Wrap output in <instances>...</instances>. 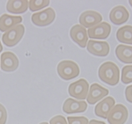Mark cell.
<instances>
[{"label":"cell","instance_id":"cell-20","mask_svg":"<svg viewBox=\"0 0 132 124\" xmlns=\"http://www.w3.org/2000/svg\"><path fill=\"white\" fill-rule=\"evenodd\" d=\"M29 9L31 11L34 12V11H36L38 10L42 9L43 8L46 7L48 6V5L50 4V1L48 0H32V1H29Z\"/></svg>","mask_w":132,"mask_h":124},{"label":"cell","instance_id":"cell-2","mask_svg":"<svg viewBox=\"0 0 132 124\" xmlns=\"http://www.w3.org/2000/svg\"><path fill=\"white\" fill-rule=\"evenodd\" d=\"M57 71L59 76L65 81L75 79L79 76L80 73L78 65L70 60H64L59 63Z\"/></svg>","mask_w":132,"mask_h":124},{"label":"cell","instance_id":"cell-7","mask_svg":"<svg viewBox=\"0 0 132 124\" xmlns=\"http://www.w3.org/2000/svg\"><path fill=\"white\" fill-rule=\"evenodd\" d=\"M111 32V26L106 22H101L88 29V35L92 39H106Z\"/></svg>","mask_w":132,"mask_h":124},{"label":"cell","instance_id":"cell-21","mask_svg":"<svg viewBox=\"0 0 132 124\" xmlns=\"http://www.w3.org/2000/svg\"><path fill=\"white\" fill-rule=\"evenodd\" d=\"M121 80L126 85L132 82V65H126L122 68Z\"/></svg>","mask_w":132,"mask_h":124},{"label":"cell","instance_id":"cell-17","mask_svg":"<svg viewBox=\"0 0 132 124\" xmlns=\"http://www.w3.org/2000/svg\"><path fill=\"white\" fill-rule=\"evenodd\" d=\"M115 53L120 61L127 64L132 63V46L120 44L116 48Z\"/></svg>","mask_w":132,"mask_h":124},{"label":"cell","instance_id":"cell-1","mask_svg":"<svg viewBox=\"0 0 132 124\" xmlns=\"http://www.w3.org/2000/svg\"><path fill=\"white\" fill-rule=\"evenodd\" d=\"M99 79L108 85L115 86L120 81V69L112 61L102 63L98 69Z\"/></svg>","mask_w":132,"mask_h":124},{"label":"cell","instance_id":"cell-9","mask_svg":"<svg viewBox=\"0 0 132 124\" xmlns=\"http://www.w3.org/2000/svg\"><path fill=\"white\" fill-rule=\"evenodd\" d=\"M19 59L11 52H5L1 55V68L6 72L13 71L19 67Z\"/></svg>","mask_w":132,"mask_h":124},{"label":"cell","instance_id":"cell-18","mask_svg":"<svg viewBox=\"0 0 132 124\" xmlns=\"http://www.w3.org/2000/svg\"><path fill=\"white\" fill-rule=\"evenodd\" d=\"M29 7V2L27 0L9 1L7 3L6 9L8 12L14 14H21L26 12Z\"/></svg>","mask_w":132,"mask_h":124},{"label":"cell","instance_id":"cell-13","mask_svg":"<svg viewBox=\"0 0 132 124\" xmlns=\"http://www.w3.org/2000/svg\"><path fill=\"white\" fill-rule=\"evenodd\" d=\"M87 49L90 54L100 57L106 56L110 52V46L106 42L89 40Z\"/></svg>","mask_w":132,"mask_h":124},{"label":"cell","instance_id":"cell-14","mask_svg":"<svg viewBox=\"0 0 132 124\" xmlns=\"http://www.w3.org/2000/svg\"><path fill=\"white\" fill-rule=\"evenodd\" d=\"M87 104L85 101H77L72 98H68L63 103V111L66 114H75L85 112Z\"/></svg>","mask_w":132,"mask_h":124},{"label":"cell","instance_id":"cell-26","mask_svg":"<svg viewBox=\"0 0 132 124\" xmlns=\"http://www.w3.org/2000/svg\"><path fill=\"white\" fill-rule=\"evenodd\" d=\"M89 124H106L104 121H98L96 120H92L89 122Z\"/></svg>","mask_w":132,"mask_h":124},{"label":"cell","instance_id":"cell-23","mask_svg":"<svg viewBox=\"0 0 132 124\" xmlns=\"http://www.w3.org/2000/svg\"><path fill=\"white\" fill-rule=\"evenodd\" d=\"M50 124H68L65 118L61 115H57L53 117L50 121Z\"/></svg>","mask_w":132,"mask_h":124},{"label":"cell","instance_id":"cell-6","mask_svg":"<svg viewBox=\"0 0 132 124\" xmlns=\"http://www.w3.org/2000/svg\"><path fill=\"white\" fill-rule=\"evenodd\" d=\"M56 18V13L51 7H48L43 11L35 13L31 16L32 22L38 27L49 25Z\"/></svg>","mask_w":132,"mask_h":124},{"label":"cell","instance_id":"cell-16","mask_svg":"<svg viewBox=\"0 0 132 124\" xmlns=\"http://www.w3.org/2000/svg\"><path fill=\"white\" fill-rule=\"evenodd\" d=\"M23 21L20 16H12L3 14L0 16V31L6 32L16 25H18Z\"/></svg>","mask_w":132,"mask_h":124},{"label":"cell","instance_id":"cell-28","mask_svg":"<svg viewBox=\"0 0 132 124\" xmlns=\"http://www.w3.org/2000/svg\"><path fill=\"white\" fill-rule=\"evenodd\" d=\"M129 5H131V7H132V0H131V1H129Z\"/></svg>","mask_w":132,"mask_h":124},{"label":"cell","instance_id":"cell-24","mask_svg":"<svg viewBox=\"0 0 132 124\" xmlns=\"http://www.w3.org/2000/svg\"><path fill=\"white\" fill-rule=\"evenodd\" d=\"M7 119V113L5 108L0 104V124H5Z\"/></svg>","mask_w":132,"mask_h":124},{"label":"cell","instance_id":"cell-29","mask_svg":"<svg viewBox=\"0 0 132 124\" xmlns=\"http://www.w3.org/2000/svg\"><path fill=\"white\" fill-rule=\"evenodd\" d=\"M39 124H48V123H47V122H42V123H39Z\"/></svg>","mask_w":132,"mask_h":124},{"label":"cell","instance_id":"cell-3","mask_svg":"<svg viewBox=\"0 0 132 124\" xmlns=\"http://www.w3.org/2000/svg\"><path fill=\"white\" fill-rule=\"evenodd\" d=\"M24 27L18 24L6 31L3 35V43L8 47H13L19 43L24 34Z\"/></svg>","mask_w":132,"mask_h":124},{"label":"cell","instance_id":"cell-22","mask_svg":"<svg viewBox=\"0 0 132 124\" xmlns=\"http://www.w3.org/2000/svg\"><path fill=\"white\" fill-rule=\"evenodd\" d=\"M68 123L69 124H88L89 120L86 117H68Z\"/></svg>","mask_w":132,"mask_h":124},{"label":"cell","instance_id":"cell-12","mask_svg":"<svg viewBox=\"0 0 132 124\" xmlns=\"http://www.w3.org/2000/svg\"><path fill=\"white\" fill-rule=\"evenodd\" d=\"M109 94V90L97 83L90 85L89 95L87 96V102L90 104H95Z\"/></svg>","mask_w":132,"mask_h":124},{"label":"cell","instance_id":"cell-5","mask_svg":"<svg viewBox=\"0 0 132 124\" xmlns=\"http://www.w3.org/2000/svg\"><path fill=\"white\" fill-rule=\"evenodd\" d=\"M89 88V82L84 79H81L71 84L68 88V92L72 97L78 100H85L87 97Z\"/></svg>","mask_w":132,"mask_h":124},{"label":"cell","instance_id":"cell-15","mask_svg":"<svg viewBox=\"0 0 132 124\" xmlns=\"http://www.w3.org/2000/svg\"><path fill=\"white\" fill-rule=\"evenodd\" d=\"M116 101L112 97L108 96L99 102L95 108V115L106 119L109 112L115 105Z\"/></svg>","mask_w":132,"mask_h":124},{"label":"cell","instance_id":"cell-8","mask_svg":"<svg viewBox=\"0 0 132 124\" xmlns=\"http://www.w3.org/2000/svg\"><path fill=\"white\" fill-rule=\"evenodd\" d=\"M102 21V16L95 11H86L79 16V22L85 28H90L96 25Z\"/></svg>","mask_w":132,"mask_h":124},{"label":"cell","instance_id":"cell-10","mask_svg":"<svg viewBox=\"0 0 132 124\" xmlns=\"http://www.w3.org/2000/svg\"><path fill=\"white\" fill-rule=\"evenodd\" d=\"M129 17V11L124 6H116L111 10L109 15L110 21L116 25H120L128 21Z\"/></svg>","mask_w":132,"mask_h":124},{"label":"cell","instance_id":"cell-27","mask_svg":"<svg viewBox=\"0 0 132 124\" xmlns=\"http://www.w3.org/2000/svg\"><path fill=\"white\" fill-rule=\"evenodd\" d=\"M3 50V46H2V44L0 42V52H2V51Z\"/></svg>","mask_w":132,"mask_h":124},{"label":"cell","instance_id":"cell-25","mask_svg":"<svg viewBox=\"0 0 132 124\" xmlns=\"http://www.w3.org/2000/svg\"><path fill=\"white\" fill-rule=\"evenodd\" d=\"M125 95L127 101L132 103V85L126 87L125 90Z\"/></svg>","mask_w":132,"mask_h":124},{"label":"cell","instance_id":"cell-4","mask_svg":"<svg viewBox=\"0 0 132 124\" xmlns=\"http://www.w3.org/2000/svg\"><path fill=\"white\" fill-rule=\"evenodd\" d=\"M128 118V110L123 104L114 106L109 112L107 120L109 124H124Z\"/></svg>","mask_w":132,"mask_h":124},{"label":"cell","instance_id":"cell-11","mask_svg":"<svg viewBox=\"0 0 132 124\" xmlns=\"http://www.w3.org/2000/svg\"><path fill=\"white\" fill-rule=\"evenodd\" d=\"M70 36L73 40L81 48H84L87 46L88 36L86 29L81 24H75L70 30Z\"/></svg>","mask_w":132,"mask_h":124},{"label":"cell","instance_id":"cell-19","mask_svg":"<svg viewBox=\"0 0 132 124\" xmlns=\"http://www.w3.org/2000/svg\"><path fill=\"white\" fill-rule=\"evenodd\" d=\"M116 38L121 43L132 44V26L126 25L116 32Z\"/></svg>","mask_w":132,"mask_h":124}]
</instances>
